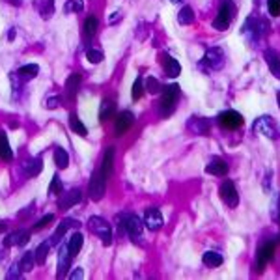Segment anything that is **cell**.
I'll return each mask as SVG.
<instances>
[{
  "label": "cell",
  "mask_w": 280,
  "mask_h": 280,
  "mask_svg": "<svg viewBox=\"0 0 280 280\" xmlns=\"http://www.w3.org/2000/svg\"><path fill=\"white\" fill-rule=\"evenodd\" d=\"M161 93H163V97H161V103H159V112H161L163 118H168L170 114H174V110H176V105L179 95H181V90H179L177 84H170V86L163 88Z\"/></svg>",
  "instance_id": "cell-1"
},
{
  "label": "cell",
  "mask_w": 280,
  "mask_h": 280,
  "mask_svg": "<svg viewBox=\"0 0 280 280\" xmlns=\"http://www.w3.org/2000/svg\"><path fill=\"white\" fill-rule=\"evenodd\" d=\"M237 15V8L234 4V0H220V6H218V13L213 21V26L217 30H226L230 24L234 22Z\"/></svg>",
  "instance_id": "cell-2"
},
{
  "label": "cell",
  "mask_w": 280,
  "mask_h": 280,
  "mask_svg": "<svg viewBox=\"0 0 280 280\" xmlns=\"http://www.w3.org/2000/svg\"><path fill=\"white\" fill-rule=\"evenodd\" d=\"M88 228L92 234H95L97 237L103 241L105 247H108L112 243V230H110V224L101 217H90L88 220Z\"/></svg>",
  "instance_id": "cell-3"
},
{
  "label": "cell",
  "mask_w": 280,
  "mask_h": 280,
  "mask_svg": "<svg viewBox=\"0 0 280 280\" xmlns=\"http://www.w3.org/2000/svg\"><path fill=\"white\" fill-rule=\"evenodd\" d=\"M107 179L108 177L103 174L101 166L97 170H93L92 179H90V185H88V193H90V198L93 202H99L101 198L105 196V191H107Z\"/></svg>",
  "instance_id": "cell-4"
},
{
  "label": "cell",
  "mask_w": 280,
  "mask_h": 280,
  "mask_svg": "<svg viewBox=\"0 0 280 280\" xmlns=\"http://www.w3.org/2000/svg\"><path fill=\"white\" fill-rule=\"evenodd\" d=\"M252 129L259 135H265L267 138H277L279 136V127H277L275 120L271 116H259L252 125Z\"/></svg>",
  "instance_id": "cell-5"
},
{
  "label": "cell",
  "mask_w": 280,
  "mask_h": 280,
  "mask_svg": "<svg viewBox=\"0 0 280 280\" xmlns=\"http://www.w3.org/2000/svg\"><path fill=\"white\" fill-rule=\"evenodd\" d=\"M142 228H144V222L140 220V217H136V215H125V217L122 218V230H125L135 241L140 239Z\"/></svg>",
  "instance_id": "cell-6"
},
{
  "label": "cell",
  "mask_w": 280,
  "mask_h": 280,
  "mask_svg": "<svg viewBox=\"0 0 280 280\" xmlns=\"http://www.w3.org/2000/svg\"><path fill=\"white\" fill-rule=\"evenodd\" d=\"M204 62H206V65H209L211 69L218 71V69H222V67H224L226 54H224V51H222L220 47H211V49H208L206 56H204Z\"/></svg>",
  "instance_id": "cell-7"
},
{
  "label": "cell",
  "mask_w": 280,
  "mask_h": 280,
  "mask_svg": "<svg viewBox=\"0 0 280 280\" xmlns=\"http://www.w3.org/2000/svg\"><path fill=\"white\" fill-rule=\"evenodd\" d=\"M217 122L220 127H224L228 131H234V129H237V127L243 125V116L236 112V110H224V112L218 114Z\"/></svg>",
  "instance_id": "cell-8"
},
{
  "label": "cell",
  "mask_w": 280,
  "mask_h": 280,
  "mask_svg": "<svg viewBox=\"0 0 280 280\" xmlns=\"http://www.w3.org/2000/svg\"><path fill=\"white\" fill-rule=\"evenodd\" d=\"M220 198H222V202L228 206V208H237L239 204V196H237V189L236 185L232 183V181H224L222 185H220Z\"/></svg>",
  "instance_id": "cell-9"
},
{
  "label": "cell",
  "mask_w": 280,
  "mask_h": 280,
  "mask_svg": "<svg viewBox=\"0 0 280 280\" xmlns=\"http://www.w3.org/2000/svg\"><path fill=\"white\" fill-rule=\"evenodd\" d=\"M261 24H263L261 19L249 17V19L245 21V24H243V34L249 38L250 42H256L258 38H261Z\"/></svg>",
  "instance_id": "cell-10"
},
{
  "label": "cell",
  "mask_w": 280,
  "mask_h": 280,
  "mask_svg": "<svg viewBox=\"0 0 280 280\" xmlns=\"http://www.w3.org/2000/svg\"><path fill=\"white\" fill-rule=\"evenodd\" d=\"M275 256V245L273 243H265L261 245L258 249V258H256V271H261L265 269V265L271 261V258Z\"/></svg>",
  "instance_id": "cell-11"
},
{
  "label": "cell",
  "mask_w": 280,
  "mask_h": 280,
  "mask_svg": "<svg viewBox=\"0 0 280 280\" xmlns=\"http://www.w3.org/2000/svg\"><path fill=\"white\" fill-rule=\"evenodd\" d=\"M144 224H146V228L151 230V232H157V230L163 228L165 220H163L161 211H159V209H148L144 215Z\"/></svg>",
  "instance_id": "cell-12"
},
{
  "label": "cell",
  "mask_w": 280,
  "mask_h": 280,
  "mask_svg": "<svg viewBox=\"0 0 280 280\" xmlns=\"http://www.w3.org/2000/svg\"><path fill=\"white\" fill-rule=\"evenodd\" d=\"M206 172L211 174V176L224 177L226 174H228V165H226V161H224V159L215 157V159H211V161H209V165L206 166Z\"/></svg>",
  "instance_id": "cell-13"
},
{
  "label": "cell",
  "mask_w": 280,
  "mask_h": 280,
  "mask_svg": "<svg viewBox=\"0 0 280 280\" xmlns=\"http://www.w3.org/2000/svg\"><path fill=\"white\" fill-rule=\"evenodd\" d=\"M81 200H83V193H81L79 189H73V191L65 193V194L58 200V208H60V209H69V208H73V206H77Z\"/></svg>",
  "instance_id": "cell-14"
},
{
  "label": "cell",
  "mask_w": 280,
  "mask_h": 280,
  "mask_svg": "<svg viewBox=\"0 0 280 280\" xmlns=\"http://www.w3.org/2000/svg\"><path fill=\"white\" fill-rule=\"evenodd\" d=\"M133 122H135V116L131 114L129 110H124V112H120L118 114V118H116V135L122 136L133 125Z\"/></svg>",
  "instance_id": "cell-15"
},
{
  "label": "cell",
  "mask_w": 280,
  "mask_h": 280,
  "mask_svg": "<svg viewBox=\"0 0 280 280\" xmlns=\"http://www.w3.org/2000/svg\"><path fill=\"white\" fill-rule=\"evenodd\" d=\"M263 58H265V62H267V65H269V71L280 81V56H279V52L273 51V49H267V51L263 52Z\"/></svg>",
  "instance_id": "cell-16"
},
{
  "label": "cell",
  "mask_w": 280,
  "mask_h": 280,
  "mask_svg": "<svg viewBox=\"0 0 280 280\" xmlns=\"http://www.w3.org/2000/svg\"><path fill=\"white\" fill-rule=\"evenodd\" d=\"M161 64H163V69H165V73L168 75V77H172V79H176L177 75L181 73V65H179V62H177L176 58L168 56V54H163V60H161Z\"/></svg>",
  "instance_id": "cell-17"
},
{
  "label": "cell",
  "mask_w": 280,
  "mask_h": 280,
  "mask_svg": "<svg viewBox=\"0 0 280 280\" xmlns=\"http://www.w3.org/2000/svg\"><path fill=\"white\" fill-rule=\"evenodd\" d=\"M30 239V234L24 232V230H17V232H11L8 237L4 239V247H13V245H26Z\"/></svg>",
  "instance_id": "cell-18"
},
{
  "label": "cell",
  "mask_w": 280,
  "mask_h": 280,
  "mask_svg": "<svg viewBox=\"0 0 280 280\" xmlns=\"http://www.w3.org/2000/svg\"><path fill=\"white\" fill-rule=\"evenodd\" d=\"M189 131L194 135H206L209 131V122L206 118H191L189 120Z\"/></svg>",
  "instance_id": "cell-19"
},
{
  "label": "cell",
  "mask_w": 280,
  "mask_h": 280,
  "mask_svg": "<svg viewBox=\"0 0 280 280\" xmlns=\"http://www.w3.org/2000/svg\"><path fill=\"white\" fill-rule=\"evenodd\" d=\"M71 226H77V220H73V218H64L62 222L58 224V228H56V232H54V236H52L51 245H56V243H60V239L64 237V234H65L67 230L71 228Z\"/></svg>",
  "instance_id": "cell-20"
},
{
  "label": "cell",
  "mask_w": 280,
  "mask_h": 280,
  "mask_svg": "<svg viewBox=\"0 0 280 280\" xmlns=\"http://www.w3.org/2000/svg\"><path fill=\"white\" fill-rule=\"evenodd\" d=\"M69 258H73V256L69 254L67 245L60 247V252H58V277L60 279L64 277V271H67V267H69Z\"/></svg>",
  "instance_id": "cell-21"
},
{
  "label": "cell",
  "mask_w": 280,
  "mask_h": 280,
  "mask_svg": "<svg viewBox=\"0 0 280 280\" xmlns=\"http://www.w3.org/2000/svg\"><path fill=\"white\" fill-rule=\"evenodd\" d=\"M42 168H43V161L40 159V157H36V159H28L24 165H22V170H24V174L26 176H38L40 172H42Z\"/></svg>",
  "instance_id": "cell-22"
},
{
  "label": "cell",
  "mask_w": 280,
  "mask_h": 280,
  "mask_svg": "<svg viewBox=\"0 0 280 280\" xmlns=\"http://www.w3.org/2000/svg\"><path fill=\"white\" fill-rule=\"evenodd\" d=\"M79 86H81V75L79 73H73L67 77V81H65V93H67V97L73 99L77 92H79Z\"/></svg>",
  "instance_id": "cell-23"
},
{
  "label": "cell",
  "mask_w": 280,
  "mask_h": 280,
  "mask_svg": "<svg viewBox=\"0 0 280 280\" xmlns=\"http://www.w3.org/2000/svg\"><path fill=\"white\" fill-rule=\"evenodd\" d=\"M34 8H38V11H40V15H42L43 19H49L52 13H54V0H36Z\"/></svg>",
  "instance_id": "cell-24"
},
{
  "label": "cell",
  "mask_w": 280,
  "mask_h": 280,
  "mask_svg": "<svg viewBox=\"0 0 280 280\" xmlns=\"http://www.w3.org/2000/svg\"><path fill=\"white\" fill-rule=\"evenodd\" d=\"M38 73H40V67H38L36 64H28V65H22V67H19L17 77L21 79L22 83H28V81H32V79H34Z\"/></svg>",
  "instance_id": "cell-25"
},
{
  "label": "cell",
  "mask_w": 280,
  "mask_h": 280,
  "mask_svg": "<svg viewBox=\"0 0 280 280\" xmlns=\"http://www.w3.org/2000/svg\"><path fill=\"white\" fill-rule=\"evenodd\" d=\"M112 163H114V148H107L103 163H101V170L107 177H110V174H112Z\"/></svg>",
  "instance_id": "cell-26"
},
{
  "label": "cell",
  "mask_w": 280,
  "mask_h": 280,
  "mask_svg": "<svg viewBox=\"0 0 280 280\" xmlns=\"http://www.w3.org/2000/svg\"><path fill=\"white\" fill-rule=\"evenodd\" d=\"M83 245H84V237H83V234H73L71 239H69V243H67V249H69V254L71 256H77L79 252H81V249H83Z\"/></svg>",
  "instance_id": "cell-27"
},
{
  "label": "cell",
  "mask_w": 280,
  "mask_h": 280,
  "mask_svg": "<svg viewBox=\"0 0 280 280\" xmlns=\"http://www.w3.org/2000/svg\"><path fill=\"white\" fill-rule=\"evenodd\" d=\"M202 261H204V265H208V267H218V265H222V261H224V259H222V256H220L218 252L209 250V252L204 254Z\"/></svg>",
  "instance_id": "cell-28"
},
{
  "label": "cell",
  "mask_w": 280,
  "mask_h": 280,
  "mask_svg": "<svg viewBox=\"0 0 280 280\" xmlns=\"http://www.w3.org/2000/svg\"><path fill=\"white\" fill-rule=\"evenodd\" d=\"M177 21H179V24H183V26L193 24V22H194V11H193V8H191V6L181 8L179 15H177Z\"/></svg>",
  "instance_id": "cell-29"
},
{
  "label": "cell",
  "mask_w": 280,
  "mask_h": 280,
  "mask_svg": "<svg viewBox=\"0 0 280 280\" xmlns=\"http://www.w3.org/2000/svg\"><path fill=\"white\" fill-rule=\"evenodd\" d=\"M69 125H71V129L77 133V135H81V136L88 135V129L84 127V124L79 120V116L75 114V112H71V114H69Z\"/></svg>",
  "instance_id": "cell-30"
},
{
  "label": "cell",
  "mask_w": 280,
  "mask_h": 280,
  "mask_svg": "<svg viewBox=\"0 0 280 280\" xmlns=\"http://www.w3.org/2000/svg\"><path fill=\"white\" fill-rule=\"evenodd\" d=\"M54 163L58 168H67L69 165V155H67V151L64 150V148H56L54 150Z\"/></svg>",
  "instance_id": "cell-31"
},
{
  "label": "cell",
  "mask_w": 280,
  "mask_h": 280,
  "mask_svg": "<svg viewBox=\"0 0 280 280\" xmlns=\"http://www.w3.org/2000/svg\"><path fill=\"white\" fill-rule=\"evenodd\" d=\"M0 157L4 161H11L13 159V153H11V148H10V142L4 133H0Z\"/></svg>",
  "instance_id": "cell-32"
},
{
  "label": "cell",
  "mask_w": 280,
  "mask_h": 280,
  "mask_svg": "<svg viewBox=\"0 0 280 280\" xmlns=\"http://www.w3.org/2000/svg\"><path fill=\"white\" fill-rule=\"evenodd\" d=\"M97 17L95 15H90L86 21H84V36L86 38H92V36H95V32H97Z\"/></svg>",
  "instance_id": "cell-33"
},
{
  "label": "cell",
  "mask_w": 280,
  "mask_h": 280,
  "mask_svg": "<svg viewBox=\"0 0 280 280\" xmlns=\"http://www.w3.org/2000/svg\"><path fill=\"white\" fill-rule=\"evenodd\" d=\"M49 247H51V243H49V241H45V243H42V245L36 249V252H34V256H36V263H40V265L45 263L47 254H49Z\"/></svg>",
  "instance_id": "cell-34"
},
{
  "label": "cell",
  "mask_w": 280,
  "mask_h": 280,
  "mask_svg": "<svg viewBox=\"0 0 280 280\" xmlns=\"http://www.w3.org/2000/svg\"><path fill=\"white\" fill-rule=\"evenodd\" d=\"M114 112V103L110 101V99H105L103 103H101V112H99V120L101 122H107L110 116Z\"/></svg>",
  "instance_id": "cell-35"
},
{
  "label": "cell",
  "mask_w": 280,
  "mask_h": 280,
  "mask_svg": "<svg viewBox=\"0 0 280 280\" xmlns=\"http://www.w3.org/2000/svg\"><path fill=\"white\" fill-rule=\"evenodd\" d=\"M34 263H36V256H34V252H26V254H24V256L21 258V263H19V267H21V271L28 273V271L34 269Z\"/></svg>",
  "instance_id": "cell-36"
},
{
  "label": "cell",
  "mask_w": 280,
  "mask_h": 280,
  "mask_svg": "<svg viewBox=\"0 0 280 280\" xmlns=\"http://www.w3.org/2000/svg\"><path fill=\"white\" fill-rule=\"evenodd\" d=\"M146 90L151 93V95H155V93L163 92V86H161V83L157 81L155 77H148V81H146Z\"/></svg>",
  "instance_id": "cell-37"
},
{
  "label": "cell",
  "mask_w": 280,
  "mask_h": 280,
  "mask_svg": "<svg viewBox=\"0 0 280 280\" xmlns=\"http://www.w3.org/2000/svg\"><path fill=\"white\" fill-rule=\"evenodd\" d=\"M84 8L83 0H67L65 6H64V13H75V11H81Z\"/></svg>",
  "instance_id": "cell-38"
},
{
  "label": "cell",
  "mask_w": 280,
  "mask_h": 280,
  "mask_svg": "<svg viewBox=\"0 0 280 280\" xmlns=\"http://www.w3.org/2000/svg\"><path fill=\"white\" fill-rule=\"evenodd\" d=\"M86 58L90 60L92 64H99V62H103V58H105V54L103 51H99V49H88L86 51Z\"/></svg>",
  "instance_id": "cell-39"
},
{
  "label": "cell",
  "mask_w": 280,
  "mask_h": 280,
  "mask_svg": "<svg viewBox=\"0 0 280 280\" xmlns=\"http://www.w3.org/2000/svg\"><path fill=\"white\" fill-rule=\"evenodd\" d=\"M62 191H64L62 179H60V176L56 174V176L52 177L51 185H49V193H51V194H62Z\"/></svg>",
  "instance_id": "cell-40"
},
{
  "label": "cell",
  "mask_w": 280,
  "mask_h": 280,
  "mask_svg": "<svg viewBox=\"0 0 280 280\" xmlns=\"http://www.w3.org/2000/svg\"><path fill=\"white\" fill-rule=\"evenodd\" d=\"M144 83H142V79L138 77L135 81V84H133V101H138L140 97H142V93H144Z\"/></svg>",
  "instance_id": "cell-41"
},
{
  "label": "cell",
  "mask_w": 280,
  "mask_h": 280,
  "mask_svg": "<svg viewBox=\"0 0 280 280\" xmlns=\"http://www.w3.org/2000/svg\"><path fill=\"white\" fill-rule=\"evenodd\" d=\"M52 220H54V215L52 213H49V215H45V217L38 222V224H34V232H40V230H43V228H47L49 224H51Z\"/></svg>",
  "instance_id": "cell-42"
},
{
  "label": "cell",
  "mask_w": 280,
  "mask_h": 280,
  "mask_svg": "<svg viewBox=\"0 0 280 280\" xmlns=\"http://www.w3.org/2000/svg\"><path fill=\"white\" fill-rule=\"evenodd\" d=\"M267 10L273 17H279L280 15V0H267Z\"/></svg>",
  "instance_id": "cell-43"
},
{
  "label": "cell",
  "mask_w": 280,
  "mask_h": 280,
  "mask_svg": "<svg viewBox=\"0 0 280 280\" xmlns=\"http://www.w3.org/2000/svg\"><path fill=\"white\" fill-rule=\"evenodd\" d=\"M6 279L8 280H17L21 279V267H19V263H13L8 271V275H6Z\"/></svg>",
  "instance_id": "cell-44"
},
{
  "label": "cell",
  "mask_w": 280,
  "mask_h": 280,
  "mask_svg": "<svg viewBox=\"0 0 280 280\" xmlns=\"http://www.w3.org/2000/svg\"><path fill=\"white\" fill-rule=\"evenodd\" d=\"M60 105V97H49L47 101H45V107L47 108H56Z\"/></svg>",
  "instance_id": "cell-45"
},
{
  "label": "cell",
  "mask_w": 280,
  "mask_h": 280,
  "mask_svg": "<svg viewBox=\"0 0 280 280\" xmlns=\"http://www.w3.org/2000/svg\"><path fill=\"white\" fill-rule=\"evenodd\" d=\"M83 277H84V271L81 269V267H77V269L69 275V279H71V280H79V279H83Z\"/></svg>",
  "instance_id": "cell-46"
},
{
  "label": "cell",
  "mask_w": 280,
  "mask_h": 280,
  "mask_svg": "<svg viewBox=\"0 0 280 280\" xmlns=\"http://www.w3.org/2000/svg\"><path fill=\"white\" fill-rule=\"evenodd\" d=\"M120 19H122V15H120V13L116 11V13H112V15L108 17V22H110V24H114V22H118Z\"/></svg>",
  "instance_id": "cell-47"
},
{
  "label": "cell",
  "mask_w": 280,
  "mask_h": 280,
  "mask_svg": "<svg viewBox=\"0 0 280 280\" xmlns=\"http://www.w3.org/2000/svg\"><path fill=\"white\" fill-rule=\"evenodd\" d=\"M10 4H11V6H21L22 0H10Z\"/></svg>",
  "instance_id": "cell-48"
},
{
  "label": "cell",
  "mask_w": 280,
  "mask_h": 280,
  "mask_svg": "<svg viewBox=\"0 0 280 280\" xmlns=\"http://www.w3.org/2000/svg\"><path fill=\"white\" fill-rule=\"evenodd\" d=\"M13 38H15V28H11L10 30V40H13Z\"/></svg>",
  "instance_id": "cell-49"
},
{
  "label": "cell",
  "mask_w": 280,
  "mask_h": 280,
  "mask_svg": "<svg viewBox=\"0 0 280 280\" xmlns=\"http://www.w3.org/2000/svg\"><path fill=\"white\" fill-rule=\"evenodd\" d=\"M4 228H6V224H2V222H0V232H2Z\"/></svg>",
  "instance_id": "cell-50"
},
{
  "label": "cell",
  "mask_w": 280,
  "mask_h": 280,
  "mask_svg": "<svg viewBox=\"0 0 280 280\" xmlns=\"http://www.w3.org/2000/svg\"><path fill=\"white\" fill-rule=\"evenodd\" d=\"M170 2H174V4H179V2H181V0H170Z\"/></svg>",
  "instance_id": "cell-51"
},
{
  "label": "cell",
  "mask_w": 280,
  "mask_h": 280,
  "mask_svg": "<svg viewBox=\"0 0 280 280\" xmlns=\"http://www.w3.org/2000/svg\"><path fill=\"white\" fill-rule=\"evenodd\" d=\"M279 105H280V92H279Z\"/></svg>",
  "instance_id": "cell-52"
}]
</instances>
